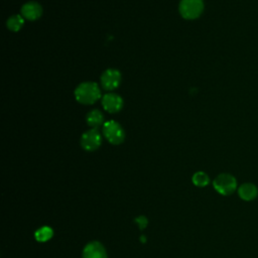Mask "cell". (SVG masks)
Listing matches in <instances>:
<instances>
[{"label":"cell","instance_id":"1","mask_svg":"<svg viewBox=\"0 0 258 258\" xmlns=\"http://www.w3.org/2000/svg\"><path fill=\"white\" fill-rule=\"evenodd\" d=\"M75 98L81 104L91 105L101 98V90L94 82H84L76 88Z\"/></svg>","mask_w":258,"mask_h":258},{"label":"cell","instance_id":"2","mask_svg":"<svg viewBox=\"0 0 258 258\" xmlns=\"http://www.w3.org/2000/svg\"><path fill=\"white\" fill-rule=\"evenodd\" d=\"M179 13L182 18L187 20L197 19L204 11L203 0H180L178 6Z\"/></svg>","mask_w":258,"mask_h":258},{"label":"cell","instance_id":"3","mask_svg":"<svg viewBox=\"0 0 258 258\" xmlns=\"http://www.w3.org/2000/svg\"><path fill=\"white\" fill-rule=\"evenodd\" d=\"M103 125V134L111 144L118 145L124 141L125 132L118 122L110 120L105 122Z\"/></svg>","mask_w":258,"mask_h":258},{"label":"cell","instance_id":"4","mask_svg":"<svg viewBox=\"0 0 258 258\" xmlns=\"http://www.w3.org/2000/svg\"><path fill=\"white\" fill-rule=\"evenodd\" d=\"M214 188L222 196H229L237 188V180L230 173H221L213 181Z\"/></svg>","mask_w":258,"mask_h":258},{"label":"cell","instance_id":"5","mask_svg":"<svg viewBox=\"0 0 258 258\" xmlns=\"http://www.w3.org/2000/svg\"><path fill=\"white\" fill-rule=\"evenodd\" d=\"M102 143L101 133L97 128H92L85 133H83L81 137V146L86 151H95L97 150Z\"/></svg>","mask_w":258,"mask_h":258},{"label":"cell","instance_id":"6","mask_svg":"<svg viewBox=\"0 0 258 258\" xmlns=\"http://www.w3.org/2000/svg\"><path fill=\"white\" fill-rule=\"evenodd\" d=\"M121 74L116 69H108L101 76V85L106 91H113L120 85Z\"/></svg>","mask_w":258,"mask_h":258},{"label":"cell","instance_id":"7","mask_svg":"<svg viewBox=\"0 0 258 258\" xmlns=\"http://www.w3.org/2000/svg\"><path fill=\"white\" fill-rule=\"evenodd\" d=\"M102 106L109 113H117L123 107V99L117 94L108 93L102 97Z\"/></svg>","mask_w":258,"mask_h":258},{"label":"cell","instance_id":"8","mask_svg":"<svg viewBox=\"0 0 258 258\" xmlns=\"http://www.w3.org/2000/svg\"><path fill=\"white\" fill-rule=\"evenodd\" d=\"M82 258H108L105 247L98 241L88 243L82 253Z\"/></svg>","mask_w":258,"mask_h":258},{"label":"cell","instance_id":"9","mask_svg":"<svg viewBox=\"0 0 258 258\" xmlns=\"http://www.w3.org/2000/svg\"><path fill=\"white\" fill-rule=\"evenodd\" d=\"M42 14V7L35 1H29L21 7V15L23 18L34 21L38 19Z\"/></svg>","mask_w":258,"mask_h":258},{"label":"cell","instance_id":"10","mask_svg":"<svg viewBox=\"0 0 258 258\" xmlns=\"http://www.w3.org/2000/svg\"><path fill=\"white\" fill-rule=\"evenodd\" d=\"M238 194L240 198L244 201H252L254 200L258 195V189L256 185L253 183H243L238 188Z\"/></svg>","mask_w":258,"mask_h":258},{"label":"cell","instance_id":"11","mask_svg":"<svg viewBox=\"0 0 258 258\" xmlns=\"http://www.w3.org/2000/svg\"><path fill=\"white\" fill-rule=\"evenodd\" d=\"M86 120L89 126L92 128H98L104 123V115L100 110L94 109L87 114Z\"/></svg>","mask_w":258,"mask_h":258},{"label":"cell","instance_id":"12","mask_svg":"<svg viewBox=\"0 0 258 258\" xmlns=\"http://www.w3.org/2000/svg\"><path fill=\"white\" fill-rule=\"evenodd\" d=\"M24 24V18L20 14H15L7 19V28L11 31H18Z\"/></svg>","mask_w":258,"mask_h":258},{"label":"cell","instance_id":"13","mask_svg":"<svg viewBox=\"0 0 258 258\" xmlns=\"http://www.w3.org/2000/svg\"><path fill=\"white\" fill-rule=\"evenodd\" d=\"M53 236V230L48 226H43L37 229L34 233V237L38 242H46Z\"/></svg>","mask_w":258,"mask_h":258},{"label":"cell","instance_id":"14","mask_svg":"<svg viewBox=\"0 0 258 258\" xmlns=\"http://www.w3.org/2000/svg\"><path fill=\"white\" fill-rule=\"evenodd\" d=\"M191 180H192V183L196 185V186H199V187H204V186H207L210 182V177L209 175L204 172V171H197L192 177H191Z\"/></svg>","mask_w":258,"mask_h":258},{"label":"cell","instance_id":"15","mask_svg":"<svg viewBox=\"0 0 258 258\" xmlns=\"http://www.w3.org/2000/svg\"><path fill=\"white\" fill-rule=\"evenodd\" d=\"M135 222L138 224L140 230H143L147 226V219L146 217H138L135 219Z\"/></svg>","mask_w":258,"mask_h":258}]
</instances>
